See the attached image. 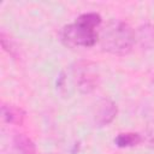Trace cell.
<instances>
[{
    "label": "cell",
    "mask_w": 154,
    "mask_h": 154,
    "mask_svg": "<svg viewBox=\"0 0 154 154\" xmlns=\"http://www.w3.org/2000/svg\"><path fill=\"white\" fill-rule=\"evenodd\" d=\"M102 18L96 12H85L78 16L73 23L65 25L61 30V41L65 46L93 47L99 41L97 28L101 25Z\"/></svg>",
    "instance_id": "cell-1"
},
{
    "label": "cell",
    "mask_w": 154,
    "mask_h": 154,
    "mask_svg": "<svg viewBox=\"0 0 154 154\" xmlns=\"http://www.w3.org/2000/svg\"><path fill=\"white\" fill-rule=\"evenodd\" d=\"M101 49L113 55L129 54L136 42V32L124 20L111 19L99 32Z\"/></svg>",
    "instance_id": "cell-2"
},
{
    "label": "cell",
    "mask_w": 154,
    "mask_h": 154,
    "mask_svg": "<svg viewBox=\"0 0 154 154\" xmlns=\"http://www.w3.org/2000/svg\"><path fill=\"white\" fill-rule=\"evenodd\" d=\"M72 81L76 88L82 94H89L94 91L100 81L97 65L90 60L81 59L71 65Z\"/></svg>",
    "instance_id": "cell-3"
},
{
    "label": "cell",
    "mask_w": 154,
    "mask_h": 154,
    "mask_svg": "<svg viewBox=\"0 0 154 154\" xmlns=\"http://www.w3.org/2000/svg\"><path fill=\"white\" fill-rule=\"evenodd\" d=\"M118 108L113 100L108 97L100 99L93 108V123L96 128L107 126L117 117Z\"/></svg>",
    "instance_id": "cell-4"
},
{
    "label": "cell",
    "mask_w": 154,
    "mask_h": 154,
    "mask_svg": "<svg viewBox=\"0 0 154 154\" xmlns=\"http://www.w3.org/2000/svg\"><path fill=\"white\" fill-rule=\"evenodd\" d=\"M136 40L142 48L154 52V24L146 23L140 25L136 30Z\"/></svg>",
    "instance_id": "cell-5"
},
{
    "label": "cell",
    "mask_w": 154,
    "mask_h": 154,
    "mask_svg": "<svg viewBox=\"0 0 154 154\" xmlns=\"http://www.w3.org/2000/svg\"><path fill=\"white\" fill-rule=\"evenodd\" d=\"M1 114L2 119L7 124H14V125H22L24 123L25 112L14 105H6L4 103L1 106Z\"/></svg>",
    "instance_id": "cell-6"
},
{
    "label": "cell",
    "mask_w": 154,
    "mask_h": 154,
    "mask_svg": "<svg viewBox=\"0 0 154 154\" xmlns=\"http://www.w3.org/2000/svg\"><path fill=\"white\" fill-rule=\"evenodd\" d=\"M143 141V137L138 132H120L114 137V144L118 148H131L136 147Z\"/></svg>",
    "instance_id": "cell-7"
},
{
    "label": "cell",
    "mask_w": 154,
    "mask_h": 154,
    "mask_svg": "<svg viewBox=\"0 0 154 154\" xmlns=\"http://www.w3.org/2000/svg\"><path fill=\"white\" fill-rule=\"evenodd\" d=\"M13 144L19 154H36L34 142L24 134H16L13 137Z\"/></svg>",
    "instance_id": "cell-8"
},
{
    "label": "cell",
    "mask_w": 154,
    "mask_h": 154,
    "mask_svg": "<svg viewBox=\"0 0 154 154\" xmlns=\"http://www.w3.org/2000/svg\"><path fill=\"white\" fill-rule=\"evenodd\" d=\"M0 41H1V46L4 48V51H6L11 57L16 58L17 57V48L13 43V41L10 38V36L2 30L0 34Z\"/></svg>",
    "instance_id": "cell-9"
},
{
    "label": "cell",
    "mask_w": 154,
    "mask_h": 154,
    "mask_svg": "<svg viewBox=\"0 0 154 154\" xmlns=\"http://www.w3.org/2000/svg\"><path fill=\"white\" fill-rule=\"evenodd\" d=\"M143 141L150 147L154 148V120L149 122L144 129V135L142 136Z\"/></svg>",
    "instance_id": "cell-10"
},
{
    "label": "cell",
    "mask_w": 154,
    "mask_h": 154,
    "mask_svg": "<svg viewBox=\"0 0 154 154\" xmlns=\"http://www.w3.org/2000/svg\"><path fill=\"white\" fill-rule=\"evenodd\" d=\"M152 82H153V85H154V76H153V79H152Z\"/></svg>",
    "instance_id": "cell-11"
}]
</instances>
